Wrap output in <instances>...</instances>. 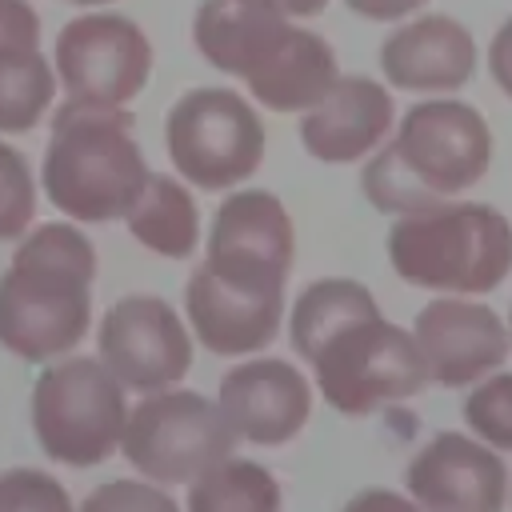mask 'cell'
<instances>
[{"label": "cell", "mask_w": 512, "mask_h": 512, "mask_svg": "<svg viewBox=\"0 0 512 512\" xmlns=\"http://www.w3.org/2000/svg\"><path fill=\"white\" fill-rule=\"evenodd\" d=\"M392 152L408 176L432 196H456L480 184L492 164V132L484 116L464 100H420L404 112Z\"/></svg>", "instance_id": "9c48e42d"}, {"label": "cell", "mask_w": 512, "mask_h": 512, "mask_svg": "<svg viewBox=\"0 0 512 512\" xmlns=\"http://www.w3.org/2000/svg\"><path fill=\"white\" fill-rule=\"evenodd\" d=\"M32 216H36V184L28 160L0 140V240L24 236Z\"/></svg>", "instance_id": "d4e9b609"}, {"label": "cell", "mask_w": 512, "mask_h": 512, "mask_svg": "<svg viewBox=\"0 0 512 512\" xmlns=\"http://www.w3.org/2000/svg\"><path fill=\"white\" fill-rule=\"evenodd\" d=\"M188 484V512H280V484L256 460L224 456Z\"/></svg>", "instance_id": "44dd1931"}, {"label": "cell", "mask_w": 512, "mask_h": 512, "mask_svg": "<svg viewBox=\"0 0 512 512\" xmlns=\"http://www.w3.org/2000/svg\"><path fill=\"white\" fill-rule=\"evenodd\" d=\"M0 48H40V16L28 0H0Z\"/></svg>", "instance_id": "83f0119b"}, {"label": "cell", "mask_w": 512, "mask_h": 512, "mask_svg": "<svg viewBox=\"0 0 512 512\" xmlns=\"http://www.w3.org/2000/svg\"><path fill=\"white\" fill-rule=\"evenodd\" d=\"M292 256H296L292 216L272 192L252 188L224 196L208 232V256H204L208 272L244 288L284 292Z\"/></svg>", "instance_id": "30bf717a"}, {"label": "cell", "mask_w": 512, "mask_h": 512, "mask_svg": "<svg viewBox=\"0 0 512 512\" xmlns=\"http://www.w3.org/2000/svg\"><path fill=\"white\" fill-rule=\"evenodd\" d=\"M124 416V384L92 356H64L32 384V432L68 468L104 464L120 448Z\"/></svg>", "instance_id": "5b68a950"}, {"label": "cell", "mask_w": 512, "mask_h": 512, "mask_svg": "<svg viewBox=\"0 0 512 512\" xmlns=\"http://www.w3.org/2000/svg\"><path fill=\"white\" fill-rule=\"evenodd\" d=\"M392 116L396 104L384 84L372 76H336L332 88L312 108H304L300 140L308 156L324 164H352L384 144Z\"/></svg>", "instance_id": "2e32d148"}, {"label": "cell", "mask_w": 512, "mask_h": 512, "mask_svg": "<svg viewBox=\"0 0 512 512\" xmlns=\"http://www.w3.org/2000/svg\"><path fill=\"white\" fill-rule=\"evenodd\" d=\"M464 420L488 448H512V372L480 380L464 400Z\"/></svg>", "instance_id": "cb8c5ba5"}, {"label": "cell", "mask_w": 512, "mask_h": 512, "mask_svg": "<svg viewBox=\"0 0 512 512\" xmlns=\"http://www.w3.org/2000/svg\"><path fill=\"white\" fill-rule=\"evenodd\" d=\"M488 72L500 84V92L512 100V16L496 28V36L488 44Z\"/></svg>", "instance_id": "f1b7e54d"}, {"label": "cell", "mask_w": 512, "mask_h": 512, "mask_svg": "<svg viewBox=\"0 0 512 512\" xmlns=\"http://www.w3.org/2000/svg\"><path fill=\"white\" fill-rule=\"evenodd\" d=\"M184 308L192 320L196 340L216 356H244L260 352L276 340L284 320V292L244 288L220 280L204 264L192 268L184 284Z\"/></svg>", "instance_id": "9a60e30c"}, {"label": "cell", "mask_w": 512, "mask_h": 512, "mask_svg": "<svg viewBox=\"0 0 512 512\" xmlns=\"http://www.w3.org/2000/svg\"><path fill=\"white\" fill-rule=\"evenodd\" d=\"M124 220H128V232L156 256L184 260L196 252V240H200L196 200L180 180H172L164 172H148L140 196L124 212Z\"/></svg>", "instance_id": "ffe728a7"}, {"label": "cell", "mask_w": 512, "mask_h": 512, "mask_svg": "<svg viewBox=\"0 0 512 512\" xmlns=\"http://www.w3.org/2000/svg\"><path fill=\"white\" fill-rule=\"evenodd\" d=\"M348 4V12H356V16H364V20H404V16H412L420 4H428V0H344Z\"/></svg>", "instance_id": "f546056e"}, {"label": "cell", "mask_w": 512, "mask_h": 512, "mask_svg": "<svg viewBox=\"0 0 512 512\" xmlns=\"http://www.w3.org/2000/svg\"><path fill=\"white\" fill-rule=\"evenodd\" d=\"M304 360L316 372L320 396L344 416H364L376 404L408 400L428 384L412 332L388 324L380 308L356 312L328 328L304 352Z\"/></svg>", "instance_id": "277c9868"}, {"label": "cell", "mask_w": 512, "mask_h": 512, "mask_svg": "<svg viewBox=\"0 0 512 512\" xmlns=\"http://www.w3.org/2000/svg\"><path fill=\"white\" fill-rule=\"evenodd\" d=\"M404 484L424 512H504L508 500L504 460L460 432L432 436L412 456Z\"/></svg>", "instance_id": "7c38bea8"}, {"label": "cell", "mask_w": 512, "mask_h": 512, "mask_svg": "<svg viewBox=\"0 0 512 512\" xmlns=\"http://www.w3.org/2000/svg\"><path fill=\"white\" fill-rule=\"evenodd\" d=\"M52 64L68 100L124 108L152 76V44L136 20L120 12H92L60 28Z\"/></svg>", "instance_id": "ba28073f"}, {"label": "cell", "mask_w": 512, "mask_h": 512, "mask_svg": "<svg viewBox=\"0 0 512 512\" xmlns=\"http://www.w3.org/2000/svg\"><path fill=\"white\" fill-rule=\"evenodd\" d=\"M176 172L204 192H224L264 164V120L232 88H192L164 120Z\"/></svg>", "instance_id": "8992f818"}, {"label": "cell", "mask_w": 512, "mask_h": 512, "mask_svg": "<svg viewBox=\"0 0 512 512\" xmlns=\"http://www.w3.org/2000/svg\"><path fill=\"white\" fill-rule=\"evenodd\" d=\"M96 248L76 224H36L0 272V344L24 364L72 352L92 320Z\"/></svg>", "instance_id": "6da1fadb"}, {"label": "cell", "mask_w": 512, "mask_h": 512, "mask_svg": "<svg viewBox=\"0 0 512 512\" xmlns=\"http://www.w3.org/2000/svg\"><path fill=\"white\" fill-rule=\"evenodd\" d=\"M288 28L276 0H204L192 20V40L212 68L244 80L280 48Z\"/></svg>", "instance_id": "ac0fdd59"}, {"label": "cell", "mask_w": 512, "mask_h": 512, "mask_svg": "<svg viewBox=\"0 0 512 512\" xmlns=\"http://www.w3.org/2000/svg\"><path fill=\"white\" fill-rule=\"evenodd\" d=\"M128 108H96L64 100L52 116L44 148V192L80 224H104L132 208L148 180V160L132 136Z\"/></svg>", "instance_id": "7a4b0ae2"}, {"label": "cell", "mask_w": 512, "mask_h": 512, "mask_svg": "<svg viewBox=\"0 0 512 512\" xmlns=\"http://www.w3.org/2000/svg\"><path fill=\"white\" fill-rule=\"evenodd\" d=\"M372 160L364 164V176H360V188L368 196V204L376 212H388V216H412V212H424L432 204H440V196H432L428 188H420L408 168L400 164V156L392 152V144H384L380 152H368Z\"/></svg>", "instance_id": "603a6c76"}, {"label": "cell", "mask_w": 512, "mask_h": 512, "mask_svg": "<svg viewBox=\"0 0 512 512\" xmlns=\"http://www.w3.org/2000/svg\"><path fill=\"white\" fill-rule=\"evenodd\" d=\"M236 432L220 404L188 388H160L124 416L120 452L156 484H188L216 460L232 456Z\"/></svg>", "instance_id": "52a82bcc"}, {"label": "cell", "mask_w": 512, "mask_h": 512, "mask_svg": "<svg viewBox=\"0 0 512 512\" xmlns=\"http://www.w3.org/2000/svg\"><path fill=\"white\" fill-rule=\"evenodd\" d=\"M280 4V12L292 20V16H316V12H324L328 8V0H276Z\"/></svg>", "instance_id": "1f68e13d"}, {"label": "cell", "mask_w": 512, "mask_h": 512, "mask_svg": "<svg viewBox=\"0 0 512 512\" xmlns=\"http://www.w3.org/2000/svg\"><path fill=\"white\" fill-rule=\"evenodd\" d=\"M68 4H84V8H92V4H112V0H68Z\"/></svg>", "instance_id": "d6a6232c"}, {"label": "cell", "mask_w": 512, "mask_h": 512, "mask_svg": "<svg viewBox=\"0 0 512 512\" xmlns=\"http://www.w3.org/2000/svg\"><path fill=\"white\" fill-rule=\"evenodd\" d=\"M380 68L384 80L404 92H456L472 80L476 40L460 20L428 12L384 36Z\"/></svg>", "instance_id": "e0dca14e"}, {"label": "cell", "mask_w": 512, "mask_h": 512, "mask_svg": "<svg viewBox=\"0 0 512 512\" xmlns=\"http://www.w3.org/2000/svg\"><path fill=\"white\" fill-rule=\"evenodd\" d=\"M220 412L236 436L260 448H272V444L292 440L304 428L312 412V388L296 364L260 356V360H248L224 372Z\"/></svg>", "instance_id": "5bb4252c"}, {"label": "cell", "mask_w": 512, "mask_h": 512, "mask_svg": "<svg viewBox=\"0 0 512 512\" xmlns=\"http://www.w3.org/2000/svg\"><path fill=\"white\" fill-rule=\"evenodd\" d=\"M344 512H416L412 500H404L400 492H388V488H368L360 496H352L344 504Z\"/></svg>", "instance_id": "4dcf8cb0"}, {"label": "cell", "mask_w": 512, "mask_h": 512, "mask_svg": "<svg viewBox=\"0 0 512 512\" xmlns=\"http://www.w3.org/2000/svg\"><path fill=\"white\" fill-rule=\"evenodd\" d=\"M336 52L320 32L308 28H288V36L280 40V48L252 72L244 76L248 92L256 96V104L272 108V112H304L312 108L336 80Z\"/></svg>", "instance_id": "d6986e66"}, {"label": "cell", "mask_w": 512, "mask_h": 512, "mask_svg": "<svg viewBox=\"0 0 512 512\" xmlns=\"http://www.w3.org/2000/svg\"><path fill=\"white\" fill-rule=\"evenodd\" d=\"M0 512H76L68 488L40 468L0 472Z\"/></svg>", "instance_id": "484cf974"}, {"label": "cell", "mask_w": 512, "mask_h": 512, "mask_svg": "<svg viewBox=\"0 0 512 512\" xmlns=\"http://www.w3.org/2000/svg\"><path fill=\"white\" fill-rule=\"evenodd\" d=\"M412 340L428 368V380L444 388L476 384L508 356V328L488 304L440 296L416 312Z\"/></svg>", "instance_id": "4fadbf2b"}, {"label": "cell", "mask_w": 512, "mask_h": 512, "mask_svg": "<svg viewBox=\"0 0 512 512\" xmlns=\"http://www.w3.org/2000/svg\"><path fill=\"white\" fill-rule=\"evenodd\" d=\"M100 364L132 392L180 384L192 368V336L160 296H120L100 320Z\"/></svg>", "instance_id": "8fae6325"}, {"label": "cell", "mask_w": 512, "mask_h": 512, "mask_svg": "<svg viewBox=\"0 0 512 512\" xmlns=\"http://www.w3.org/2000/svg\"><path fill=\"white\" fill-rule=\"evenodd\" d=\"M388 260L428 292H492L512 272V224L492 204L440 200L392 224Z\"/></svg>", "instance_id": "3957f363"}, {"label": "cell", "mask_w": 512, "mask_h": 512, "mask_svg": "<svg viewBox=\"0 0 512 512\" xmlns=\"http://www.w3.org/2000/svg\"><path fill=\"white\" fill-rule=\"evenodd\" d=\"M80 512H180V508L156 484H144V480H104V484H96L84 496Z\"/></svg>", "instance_id": "4316f807"}, {"label": "cell", "mask_w": 512, "mask_h": 512, "mask_svg": "<svg viewBox=\"0 0 512 512\" xmlns=\"http://www.w3.org/2000/svg\"><path fill=\"white\" fill-rule=\"evenodd\" d=\"M56 96V72L40 48H0V132H32Z\"/></svg>", "instance_id": "7402d4cb"}]
</instances>
